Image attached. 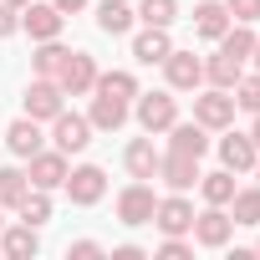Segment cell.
<instances>
[{"instance_id": "1", "label": "cell", "mask_w": 260, "mask_h": 260, "mask_svg": "<svg viewBox=\"0 0 260 260\" xmlns=\"http://www.w3.org/2000/svg\"><path fill=\"white\" fill-rule=\"evenodd\" d=\"M133 117L143 133H169V127L179 122V102L169 92H138L133 97Z\"/></svg>"}, {"instance_id": "2", "label": "cell", "mask_w": 260, "mask_h": 260, "mask_svg": "<svg viewBox=\"0 0 260 260\" xmlns=\"http://www.w3.org/2000/svg\"><path fill=\"white\" fill-rule=\"evenodd\" d=\"M153 209H158V194L148 179H133L122 194H117V219L127 230H138V224H153Z\"/></svg>"}, {"instance_id": "3", "label": "cell", "mask_w": 260, "mask_h": 260, "mask_svg": "<svg viewBox=\"0 0 260 260\" xmlns=\"http://www.w3.org/2000/svg\"><path fill=\"white\" fill-rule=\"evenodd\" d=\"M235 112H240V107H235V97H230L224 87H209V92L194 97V122H204L209 133H224V127L235 122Z\"/></svg>"}, {"instance_id": "4", "label": "cell", "mask_w": 260, "mask_h": 260, "mask_svg": "<svg viewBox=\"0 0 260 260\" xmlns=\"http://www.w3.org/2000/svg\"><path fill=\"white\" fill-rule=\"evenodd\" d=\"M56 82H61V92H67V97L92 92V87H97V56H92V51H67V61H61Z\"/></svg>"}, {"instance_id": "5", "label": "cell", "mask_w": 260, "mask_h": 260, "mask_svg": "<svg viewBox=\"0 0 260 260\" xmlns=\"http://www.w3.org/2000/svg\"><path fill=\"white\" fill-rule=\"evenodd\" d=\"M61 189H67L72 204L87 209V204H97V199L107 194V174H102L97 164H82V169H67V184H61Z\"/></svg>"}, {"instance_id": "6", "label": "cell", "mask_w": 260, "mask_h": 260, "mask_svg": "<svg viewBox=\"0 0 260 260\" xmlns=\"http://www.w3.org/2000/svg\"><path fill=\"white\" fill-rule=\"evenodd\" d=\"M51 143H56L61 153H82V148L92 143V122H87L82 112H67V107H61V112L51 117Z\"/></svg>"}, {"instance_id": "7", "label": "cell", "mask_w": 260, "mask_h": 260, "mask_svg": "<svg viewBox=\"0 0 260 260\" xmlns=\"http://www.w3.org/2000/svg\"><path fill=\"white\" fill-rule=\"evenodd\" d=\"M61 82L56 77H36L31 87H26V117H36V122H51L56 112H61Z\"/></svg>"}, {"instance_id": "8", "label": "cell", "mask_w": 260, "mask_h": 260, "mask_svg": "<svg viewBox=\"0 0 260 260\" xmlns=\"http://www.w3.org/2000/svg\"><path fill=\"white\" fill-rule=\"evenodd\" d=\"M26 179H31V189H46V194L61 189V184H67V153H61V148L31 153V174H26Z\"/></svg>"}, {"instance_id": "9", "label": "cell", "mask_w": 260, "mask_h": 260, "mask_svg": "<svg viewBox=\"0 0 260 260\" xmlns=\"http://www.w3.org/2000/svg\"><path fill=\"white\" fill-rule=\"evenodd\" d=\"M230 235H235V219L224 214V204H209L204 214H194V240H199L204 250H219V245H230Z\"/></svg>"}, {"instance_id": "10", "label": "cell", "mask_w": 260, "mask_h": 260, "mask_svg": "<svg viewBox=\"0 0 260 260\" xmlns=\"http://www.w3.org/2000/svg\"><path fill=\"white\" fill-rule=\"evenodd\" d=\"M21 26L31 31V41H56L61 26H67V16L51 6V0H46V6H36V0H31V6H21Z\"/></svg>"}, {"instance_id": "11", "label": "cell", "mask_w": 260, "mask_h": 260, "mask_svg": "<svg viewBox=\"0 0 260 260\" xmlns=\"http://www.w3.org/2000/svg\"><path fill=\"white\" fill-rule=\"evenodd\" d=\"M164 77H169L174 92H194V87L204 82V61H199L194 51H169V56H164Z\"/></svg>"}, {"instance_id": "12", "label": "cell", "mask_w": 260, "mask_h": 260, "mask_svg": "<svg viewBox=\"0 0 260 260\" xmlns=\"http://www.w3.org/2000/svg\"><path fill=\"white\" fill-rule=\"evenodd\" d=\"M158 179H164L174 194H184V189L199 184V158H189V153H164V158H158Z\"/></svg>"}, {"instance_id": "13", "label": "cell", "mask_w": 260, "mask_h": 260, "mask_svg": "<svg viewBox=\"0 0 260 260\" xmlns=\"http://www.w3.org/2000/svg\"><path fill=\"white\" fill-rule=\"evenodd\" d=\"M153 224H158L164 235H184V230H194V204H189L184 194H169V199H158Z\"/></svg>"}, {"instance_id": "14", "label": "cell", "mask_w": 260, "mask_h": 260, "mask_svg": "<svg viewBox=\"0 0 260 260\" xmlns=\"http://www.w3.org/2000/svg\"><path fill=\"white\" fill-rule=\"evenodd\" d=\"M255 158H260V148L250 143V133H230V138H219V164H224L230 174H250Z\"/></svg>"}, {"instance_id": "15", "label": "cell", "mask_w": 260, "mask_h": 260, "mask_svg": "<svg viewBox=\"0 0 260 260\" xmlns=\"http://www.w3.org/2000/svg\"><path fill=\"white\" fill-rule=\"evenodd\" d=\"M169 153L204 158V153H209V127H204V122H174V127H169Z\"/></svg>"}, {"instance_id": "16", "label": "cell", "mask_w": 260, "mask_h": 260, "mask_svg": "<svg viewBox=\"0 0 260 260\" xmlns=\"http://www.w3.org/2000/svg\"><path fill=\"white\" fill-rule=\"evenodd\" d=\"M169 51H174V41H169V31H164V26H143V31L133 36V56H138L143 67H153V61L164 67V56H169Z\"/></svg>"}, {"instance_id": "17", "label": "cell", "mask_w": 260, "mask_h": 260, "mask_svg": "<svg viewBox=\"0 0 260 260\" xmlns=\"http://www.w3.org/2000/svg\"><path fill=\"white\" fill-rule=\"evenodd\" d=\"M6 148H11L16 158L41 153V122H36V117H16V122L6 127Z\"/></svg>"}, {"instance_id": "18", "label": "cell", "mask_w": 260, "mask_h": 260, "mask_svg": "<svg viewBox=\"0 0 260 260\" xmlns=\"http://www.w3.org/2000/svg\"><path fill=\"white\" fill-rule=\"evenodd\" d=\"M158 148H153V138H133L127 143V153H122V164H127V174L133 179H158Z\"/></svg>"}, {"instance_id": "19", "label": "cell", "mask_w": 260, "mask_h": 260, "mask_svg": "<svg viewBox=\"0 0 260 260\" xmlns=\"http://www.w3.org/2000/svg\"><path fill=\"white\" fill-rule=\"evenodd\" d=\"M87 122H92V127H102V133H117V127L127 122V102H122V97H107V92H97V97H92V112H87Z\"/></svg>"}, {"instance_id": "20", "label": "cell", "mask_w": 260, "mask_h": 260, "mask_svg": "<svg viewBox=\"0 0 260 260\" xmlns=\"http://www.w3.org/2000/svg\"><path fill=\"white\" fill-rule=\"evenodd\" d=\"M133 21H138V11L127 6V0H102V6H97V26H102L107 36H127Z\"/></svg>"}, {"instance_id": "21", "label": "cell", "mask_w": 260, "mask_h": 260, "mask_svg": "<svg viewBox=\"0 0 260 260\" xmlns=\"http://www.w3.org/2000/svg\"><path fill=\"white\" fill-rule=\"evenodd\" d=\"M194 31H199L204 41H219V36L230 31V11H224V0H204V6L194 11Z\"/></svg>"}, {"instance_id": "22", "label": "cell", "mask_w": 260, "mask_h": 260, "mask_svg": "<svg viewBox=\"0 0 260 260\" xmlns=\"http://www.w3.org/2000/svg\"><path fill=\"white\" fill-rule=\"evenodd\" d=\"M0 250H6L11 260H26V255H36L41 250V235H36V224H16V230H0Z\"/></svg>"}, {"instance_id": "23", "label": "cell", "mask_w": 260, "mask_h": 260, "mask_svg": "<svg viewBox=\"0 0 260 260\" xmlns=\"http://www.w3.org/2000/svg\"><path fill=\"white\" fill-rule=\"evenodd\" d=\"M204 77H209V87H224V92H230V87L245 77V61L230 56V51H214V56L204 61Z\"/></svg>"}, {"instance_id": "24", "label": "cell", "mask_w": 260, "mask_h": 260, "mask_svg": "<svg viewBox=\"0 0 260 260\" xmlns=\"http://www.w3.org/2000/svg\"><path fill=\"white\" fill-rule=\"evenodd\" d=\"M199 194H204V204H230V199H235V174H230V169L199 174Z\"/></svg>"}, {"instance_id": "25", "label": "cell", "mask_w": 260, "mask_h": 260, "mask_svg": "<svg viewBox=\"0 0 260 260\" xmlns=\"http://www.w3.org/2000/svg\"><path fill=\"white\" fill-rule=\"evenodd\" d=\"M92 92H107V97L133 102V97H138V77H133V72H97V87H92Z\"/></svg>"}, {"instance_id": "26", "label": "cell", "mask_w": 260, "mask_h": 260, "mask_svg": "<svg viewBox=\"0 0 260 260\" xmlns=\"http://www.w3.org/2000/svg\"><path fill=\"white\" fill-rule=\"evenodd\" d=\"M16 214H21L26 224H36V230H41V224L51 219V199H46V189H26V199L16 204Z\"/></svg>"}, {"instance_id": "27", "label": "cell", "mask_w": 260, "mask_h": 260, "mask_svg": "<svg viewBox=\"0 0 260 260\" xmlns=\"http://www.w3.org/2000/svg\"><path fill=\"white\" fill-rule=\"evenodd\" d=\"M230 219L235 224H260V184L255 189H235V199H230Z\"/></svg>"}, {"instance_id": "28", "label": "cell", "mask_w": 260, "mask_h": 260, "mask_svg": "<svg viewBox=\"0 0 260 260\" xmlns=\"http://www.w3.org/2000/svg\"><path fill=\"white\" fill-rule=\"evenodd\" d=\"M174 16H179V0H138V21L143 26H174Z\"/></svg>"}, {"instance_id": "29", "label": "cell", "mask_w": 260, "mask_h": 260, "mask_svg": "<svg viewBox=\"0 0 260 260\" xmlns=\"http://www.w3.org/2000/svg\"><path fill=\"white\" fill-rule=\"evenodd\" d=\"M26 189H31V179L21 169H0V209H16L26 199Z\"/></svg>"}, {"instance_id": "30", "label": "cell", "mask_w": 260, "mask_h": 260, "mask_svg": "<svg viewBox=\"0 0 260 260\" xmlns=\"http://www.w3.org/2000/svg\"><path fill=\"white\" fill-rule=\"evenodd\" d=\"M61 61H67V46H56V41H41V46H36V56H31L36 77H56V72H61Z\"/></svg>"}, {"instance_id": "31", "label": "cell", "mask_w": 260, "mask_h": 260, "mask_svg": "<svg viewBox=\"0 0 260 260\" xmlns=\"http://www.w3.org/2000/svg\"><path fill=\"white\" fill-rule=\"evenodd\" d=\"M235 107H240V112H250V117L260 112V72H255V77H240V82H235Z\"/></svg>"}, {"instance_id": "32", "label": "cell", "mask_w": 260, "mask_h": 260, "mask_svg": "<svg viewBox=\"0 0 260 260\" xmlns=\"http://www.w3.org/2000/svg\"><path fill=\"white\" fill-rule=\"evenodd\" d=\"M224 11H230V21L255 26V21H260V0H224Z\"/></svg>"}, {"instance_id": "33", "label": "cell", "mask_w": 260, "mask_h": 260, "mask_svg": "<svg viewBox=\"0 0 260 260\" xmlns=\"http://www.w3.org/2000/svg\"><path fill=\"white\" fill-rule=\"evenodd\" d=\"M16 31H21V11L0 0V41H6V36H16Z\"/></svg>"}, {"instance_id": "34", "label": "cell", "mask_w": 260, "mask_h": 260, "mask_svg": "<svg viewBox=\"0 0 260 260\" xmlns=\"http://www.w3.org/2000/svg\"><path fill=\"white\" fill-rule=\"evenodd\" d=\"M67 255H72V260H97L102 245H97V240H77V245H67Z\"/></svg>"}, {"instance_id": "35", "label": "cell", "mask_w": 260, "mask_h": 260, "mask_svg": "<svg viewBox=\"0 0 260 260\" xmlns=\"http://www.w3.org/2000/svg\"><path fill=\"white\" fill-rule=\"evenodd\" d=\"M158 255H164V260H184V255H194V250H189V245H184L179 235H169V240L158 245Z\"/></svg>"}, {"instance_id": "36", "label": "cell", "mask_w": 260, "mask_h": 260, "mask_svg": "<svg viewBox=\"0 0 260 260\" xmlns=\"http://www.w3.org/2000/svg\"><path fill=\"white\" fill-rule=\"evenodd\" d=\"M112 260H143V250H138V245H117Z\"/></svg>"}, {"instance_id": "37", "label": "cell", "mask_w": 260, "mask_h": 260, "mask_svg": "<svg viewBox=\"0 0 260 260\" xmlns=\"http://www.w3.org/2000/svg\"><path fill=\"white\" fill-rule=\"evenodd\" d=\"M51 6H56L61 16H72V11H82V6H87V0H51Z\"/></svg>"}, {"instance_id": "38", "label": "cell", "mask_w": 260, "mask_h": 260, "mask_svg": "<svg viewBox=\"0 0 260 260\" xmlns=\"http://www.w3.org/2000/svg\"><path fill=\"white\" fill-rule=\"evenodd\" d=\"M250 143L260 148V112H255V127H250Z\"/></svg>"}, {"instance_id": "39", "label": "cell", "mask_w": 260, "mask_h": 260, "mask_svg": "<svg viewBox=\"0 0 260 260\" xmlns=\"http://www.w3.org/2000/svg\"><path fill=\"white\" fill-rule=\"evenodd\" d=\"M250 61H255V72H260V36H255V46H250Z\"/></svg>"}, {"instance_id": "40", "label": "cell", "mask_w": 260, "mask_h": 260, "mask_svg": "<svg viewBox=\"0 0 260 260\" xmlns=\"http://www.w3.org/2000/svg\"><path fill=\"white\" fill-rule=\"evenodd\" d=\"M6 6H16V11H21V6H31V0H6Z\"/></svg>"}, {"instance_id": "41", "label": "cell", "mask_w": 260, "mask_h": 260, "mask_svg": "<svg viewBox=\"0 0 260 260\" xmlns=\"http://www.w3.org/2000/svg\"><path fill=\"white\" fill-rule=\"evenodd\" d=\"M255 179H260V158H255Z\"/></svg>"}, {"instance_id": "42", "label": "cell", "mask_w": 260, "mask_h": 260, "mask_svg": "<svg viewBox=\"0 0 260 260\" xmlns=\"http://www.w3.org/2000/svg\"><path fill=\"white\" fill-rule=\"evenodd\" d=\"M0 214H6V209H0ZM0 230H6V219H0Z\"/></svg>"}, {"instance_id": "43", "label": "cell", "mask_w": 260, "mask_h": 260, "mask_svg": "<svg viewBox=\"0 0 260 260\" xmlns=\"http://www.w3.org/2000/svg\"><path fill=\"white\" fill-rule=\"evenodd\" d=\"M255 255H260V240H255Z\"/></svg>"}]
</instances>
